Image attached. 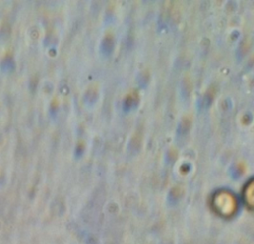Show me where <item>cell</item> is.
Listing matches in <instances>:
<instances>
[]
</instances>
